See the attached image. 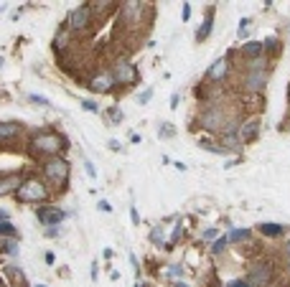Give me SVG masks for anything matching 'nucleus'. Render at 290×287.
Returning <instances> with one entry per match:
<instances>
[{
    "label": "nucleus",
    "mask_w": 290,
    "mask_h": 287,
    "mask_svg": "<svg viewBox=\"0 0 290 287\" xmlns=\"http://www.w3.org/2000/svg\"><path fill=\"white\" fill-rule=\"evenodd\" d=\"M270 280H273V275H270V267L267 264H252V270L244 277V282L250 287H267Z\"/></svg>",
    "instance_id": "7"
},
{
    "label": "nucleus",
    "mask_w": 290,
    "mask_h": 287,
    "mask_svg": "<svg viewBox=\"0 0 290 287\" xmlns=\"http://www.w3.org/2000/svg\"><path fill=\"white\" fill-rule=\"evenodd\" d=\"M33 287H46V285H33Z\"/></svg>",
    "instance_id": "42"
},
{
    "label": "nucleus",
    "mask_w": 290,
    "mask_h": 287,
    "mask_svg": "<svg viewBox=\"0 0 290 287\" xmlns=\"http://www.w3.org/2000/svg\"><path fill=\"white\" fill-rule=\"evenodd\" d=\"M0 287H5V285H3V282H0Z\"/></svg>",
    "instance_id": "45"
},
{
    "label": "nucleus",
    "mask_w": 290,
    "mask_h": 287,
    "mask_svg": "<svg viewBox=\"0 0 290 287\" xmlns=\"http://www.w3.org/2000/svg\"><path fill=\"white\" fill-rule=\"evenodd\" d=\"M20 122H0V140H10L15 135H20Z\"/></svg>",
    "instance_id": "17"
},
{
    "label": "nucleus",
    "mask_w": 290,
    "mask_h": 287,
    "mask_svg": "<svg viewBox=\"0 0 290 287\" xmlns=\"http://www.w3.org/2000/svg\"><path fill=\"white\" fill-rule=\"evenodd\" d=\"M247 28H250V20H247V18H242V20H239V31H237L239 41H244V36H247Z\"/></svg>",
    "instance_id": "27"
},
{
    "label": "nucleus",
    "mask_w": 290,
    "mask_h": 287,
    "mask_svg": "<svg viewBox=\"0 0 290 287\" xmlns=\"http://www.w3.org/2000/svg\"><path fill=\"white\" fill-rule=\"evenodd\" d=\"M107 115H110V120H112L115 125H120V122L125 120V115H122V109H120V107H112V109H110Z\"/></svg>",
    "instance_id": "26"
},
{
    "label": "nucleus",
    "mask_w": 290,
    "mask_h": 287,
    "mask_svg": "<svg viewBox=\"0 0 290 287\" xmlns=\"http://www.w3.org/2000/svg\"><path fill=\"white\" fill-rule=\"evenodd\" d=\"M112 79H115V84H135L138 81V69H135V64H130V61H117L115 67H112Z\"/></svg>",
    "instance_id": "6"
},
{
    "label": "nucleus",
    "mask_w": 290,
    "mask_h": 287,
    "mask_svg": "<svg viewBox=\"0 0 290 287\" xmlns=\"http://www.w3.org/2000/svg\"><path fill=\"white\" fill-rule=\"evenodd\" d=\"M201 127L204 130H221L226 127V115L221 107H209L204 115H201Z\"/></svg>",
    "instance_id": "8"
},
{
    "label": "nucleus",
    "mask_w": 290,
    "mask_h": 287,
    "mask_svg": "<svg viewBox=\"0 0 290 287\" xmlns=\"http://www.w3.org/2000/svg\"><path fill=\"white\" fill-rule=\"evenodd\" d=\"M226 72H229V61H226V59H217V61L206 69V79H209V81H224V79H226Z\"/></svg>",
    "instance_id": "13"
},
{
    "label": "nucleus",
    "mask_w": 290,
    "mask_h": 287,
    "mask_svg": "<svg viewBox=\"0 0 290 287\" xmlns=\"http://www.w3.org/2000/svg\"><path fill=\"white\" fill-rule=\"evenodd\" d=\"M242 54L247 59L260 61V56H262V41H247V43H242Z\"/></svg>",
    "instance_id": "16"
},
{
    "label": "nucleus",
    "mask_w": 290,
    "mask_h": 287,
    "mask_svg": "<svg viewBox=\"0 0 290 287\" xmlns=\"http://www.w3.org/2000/svg\"><path fill=\"white\" fill-rule=\"evenodd\" d=\"M0 221H8V211H3V209H0Z\"/></svg>",
    "instance_id": "39"
},
{
    "label": "nucleus",
    "mask_w": 290,
    "mask_h": 287,
    "mask_svg": "<svg viewBox=\"0 0 290 287\" xmlns=\"http://www.w3.org/2000/svg\"><path fill=\"white\" fill-rule=\"evenodd\" d=\"M201 147H204V150H209V152H217V155H226V150H224V147H219L217 143H209V140H201Z\"/></svg>",
    "instance_id": "25"
},
{
    "label": "nucleus",
    "mask_w": 290,
    "mask_h": 287,
    "mask_svg": "<svg viewBox=\"0 0 290 287\" xmlns=\"http://www.w3.org/2000/svg\"><path fill=\"white\" fill-rule=\"evenodd\" d=\"M226 247H229V239H226V234H224V236H219L217 241H214V247H212V252H214V254H221V252H224Z\"/></svg>",
    "instance_id": "24"
},
{
    "label": "nucleus",
    "mask_w": 290,
    "mask_h": 287,
    "mask_svg": "<svg viewBox=\"0 0 290 287\" xmlns=\"http://www.w3.org/2000/svg\"><path fill=\"white\" fill-rule=\"evenodd\" d=\"M92 20V5H76L67 15V28L69 31H84Z\"/></svg>",
    "instance_id": "5"
},
{
    "label": "nucleus",
    "mask_w": 290,
    "mask_h": 287,
    "mask_svg": "<svg viewBox=\"0 0 290 287\" xmlns=\"http://www.w3.org/2000/svg\"><path fill=\"white\" fill-rule=\"evenodd\" d=\"M0 236H10V239H15V236H18V231L13 229V224H10V221H0Z\"/></svg>",
    "instance_id": "23"
},
{
    "label": "nucleus",
    "mask_w": 290,
    "mask_h": 287,
    "mask_svg": "<svg viewBox=\"0 0 290 287\" xmlns=\"http://www.w3.org/2000/svg\"><path fill=\"white\" fill-rule=\"evenodd\" d=\"M280 51H283L280 38H267V41H262V54H273V56H278Z\"/></svg>",
    "instance_id": "18"
},
{
    "label": "nucleus",
    "mask_w": 290,
    "mask_h": 287,
    "mask_svg": "<svg viewBox=\"0 0 290 287\" xmlns=\"http://www.w3.org/2000/svg\"><path fill=\"white\" fill-rule=\"evenodd\" d=\"M150 99H153V86H148L145 92H140V94H138V102H140V104H148Z\"/></svg>",
    "instance_id": "28"
},
{
    "label": "nucleus",
    "mask_w": 290,
    "mask_h": 287,
    "mask_svg": "<svg viewBox=\"0 0 290 287\" xmlns=\"http://www.w3.org/2000/svg\"><path fill=\"white\" fill-rule=\"evenodd\" d=\"M23 186V178L18 173H10V175H3L0 178V196H8V193H15L18 188Z\"/></svg>",
    "instance_id": "12"
},
{
    "label": "nucleus",
    "mask_w": 290,
    "mask_h": 287,
    "mask_svg": "<svg viewBox=\"0 0 290 287\" xmlns=\"http://www.w3.org/2000/svg\"><path fill=\"white\" fill-rule=\"evenodd\" d=\"M288 275H290V262H288Z\"/></svg>",
    "instance_id": "43"
},
{
    "label": "nucleus",
    "mask_w": 290,
    "mask_h": 287,
    "mask_svg": "<svg viewBox=\"0 0 290 287\" xmlns=\"http://www.w3.org/2000/svg\"><path fill=\"white\" fill-rule=\"evenodd\" d=\"M28 99L36 102V104H49V99H46V97H38V94H28Z\"/></svg>",
    "instance_id": "30"
},
{
    "label": "nucleus",
    "mask_w": 290,
    "mask_h": 287,
    "mask_svg": "<svg viewBox=\"0 0 290 287\" xmlns=\"http://www.w3.org/2000/svg\"><path fill=\"white\" fill-rule=\"evenodd\" d=\"M150 241L158 244V247H165V239H163V226H153L150 231Z\"/></svg>",
    "instance_id": "21"
},
{
    "label": "nucleus",
    "mask_w": 290,
    "mask_h": 287,
    "mask_svg": "<svg viewBox=\"0 0 290 287\" xmlns=\"http://www.w3.org/2000/svg\"><path fill=\"white\" fill-rule=\"evenodd\" d=\"M97 206H99V211H107V214H110V211H112V206H110V204H107V201H99V204H97Z\"/></svg>",
    "instance_id": "35"
},
{
    "label": "nucleus",
    "mask_w": 290,
    "mask_h": 287,
    "mask_svg": "<svg viewBox=\"0 0 290 287\" xmlns=\"http://www.w3.org/2000/svg\"><path fill=\"white\" fill-rule=\"evenodd\" d=\"M36 216H38V221H41L44 226H49V229L59 226V224L67 218V214H64L61 209H56V206H44V209L36 211Z\"/></svg>",
    "instance_id": "9"
},
{
    "label": "nucleus",
    "mask_w": 290,
    "mask_h": 287,
    "mask_svg": "<svg viewBox=\"0 0 290 287\" xmlns=\"http://www.w3.org/2000/svg\"><path fill=\"white\" fill-rule=\"evenodd\" d=\"M226 287H250L244 280H232V282H226Z\"/></svg>",
    "instance_id": "34"
},
{
    "label": "nucleus",
    "mask_w": 290,
    "mask_h": 287,
    "mask_svg": "<svg viewBox=\"0 0 290 287\" xmlns=\"http://www.w3.org/2000/svg\"><path fill=\"white\" fill-rule=\"evenodd\" d=\"M285 252H288V259H290V239H288V247H285Z\"/></svg>",
    "instance_id": "40"
},
{
    "label": "nucleus",
    "mask_w": 290,
    "mask_h": 287,
    "mask_svg": "<svg viewBox=\"0 0 290 287\" xmlns=\"http://www.w3.org/2000/svg\"><path fill=\"white\" fill-rule=\"evenodd\" d=\"M163 275L171 277V280H178V277L183 275V267H181V264H168V267L163 270Z\"/></svg>",
    "instance_id": "22"
},
{
    "label": "nucleus",
    "mask_w": 290,
    "mask_h": 287,
    "mask_svg": "<svg viewBox=\"0 0 290 287\" xmlns=\"http://www.w3.org/2000/svg\"><path fill=\"white\" fill-rule=\"evenodd\" d=\"M44 178L46 181H51V183H56V186H67V181H69V160L67 158H49L46 163H44Z\"/></svg>",
    "instance_id": "3"
},
{
    "label": "nucleus",
    "mask_w": 290,
    "mask_h": 287,
    "mask_svg": "<svg viewBox=\"0 0 290 287\" xmlns=\"http://www.w3.org/2000/svg\"><path fill=\"white\" fill-rule=\"evenodd\" d=\"M64 147H67V140H64L59 133H51V130L38 133V135H33V140H31V150H33L36 155H46V158H56Z\"/></svg>",
    "instance_id": "1"
},
{
    "label": "nucleus",
    "mask_w": 290,
    "mask_h": 287,
    "mask_svg": "<svg viewBox=\"0 0 290 287\" xmlns=\"http://www.w3.org/2000/svg\"><path fill=\"white\" fill-rule=\"evenodd\" d=\"M46 196H49V191H46L44 181H38V178H28V181H23V186L15 191V198L23 201V204H44Z\"/></svg>",
    "instance_id": "2"
},
{
    "label": "nucleus",
    "mask_w": 290,
    "mask_h": 287,
    "mask_svg": "<svg viewBox=\"0 0 290 287\" xmlns=\"http://www.w3.org/2000/svg\"><path fill=\"white\" fill-rule=\"evenodd\" d=\"M130 216H133V224H140V216H138V209H130Z\"/></svg>",
    "instance_id": "36"
},
{
    "label": "nucleus",
    "mask_w": 290,
    "mask_h": 287,
    "mask_svg": "<svg viewBox=\"0 0 290 287\" xmlns=\"http://www.w3.org/2000/svg\"><path fill=\"white\" fill-rule=\"evenodd\" d=\"M160 138H173L176 133H173V127H160V133H158Z\"/></svg>",
    "instance_id": "32"
},
{
    "label": "nucleus",
    "mask_w": 290,
    "mask_h": 287,
    "mask_svg": "<svg viewBox=\"0 0 290 287\" xmlns=\"http://www.w3.org/2000/svg\"><path fill=\"white\" fill-rule=\"evenodd\" d=\"M84 165H87V173H89V175L94 178V175H97V170H94V165H92V163H84Z\"/></svg>",
    "instance_id": "37"
},
{
    "label": "nucleus",
    "mask_w": 290,
    "mask_h": 287,
    "mask_svg": "<svg viewBox=\"0 0 290 287\" xmlns=\"http://www.w3.org/2000/svg\"><path fill=\"white\" fill-rule=\"evenodd\" d=\"M257 135H260V120H257V117L244 120V122L237 127V138H239L242 143H252V140H257Z\"/></svg>",
    "instance_id": "11"
},
{
    "label": "nucleus",
    "mask_w": 290,
    "mask_h": 287,
    "mask_svg": "<svg viewBox=\"0 0 290 287\" xmlns=\"http://www.w3.org/2000/svg\"><path fill=\"white\" fill-rule=\"evenodd\" d=\"M226 239H229V244H232V241H247V239H250V229H232V231L226 234Z\"/></svg>",
    "instance_id": "20"
},
{
    "label": "nucleus",
    "mask_w": 290,
    "mask_h": 287,
    "mask_svg": "<svg viewBox=\"0 0 290 287\" xmlns=\"http://www.w3.org/2000/svg\"><path fill=\"white\" fill-rule=\"evenodd\" d=\"M81 107H84L87 112H97V102H92V99H84V102H81Z\"/></svg>",
    "instance_id": "29"
},
{
    "label": "nucleus",
    "mask_w": 290,
    "mask_h": 287,
    "mask_svg": "<svg viewBox=\"0 0 290 287\" xmlns=\"http://www.w3.org/2000/svg\"><path fill=\"white\" fill-rule=\"evenodd\" d=\"M212 28H214V8H209V13H206L204 23L199 26V31H196V41H199V43H204V41L212 36Z\"/></svg>",
    "instance_id": "14"
},
{
    "label": "nucleus",
    "mask_w": 290,
    "mask_h": 287,
    "mask_svg": "<svg viewBox=\"0 0 290 287\" xmlns=\"http://www.w3.org/2000/svg\"><path fill=\"white\" fill-rule=\"evenodd\" d=\"M181 18H183V20H189V18H191V5H189V3L181 8Z\"/></svg>",
    "instance_id": "31"
},
{
    "label": "nucleus",
    "mask_w": 290,
    "mask_h": 287,
    "mask_svg": "<svg viewBox=\"0 0 290 287\" xmlns=\"http://www.w3.org/2000/svg\"><path fill=\"white\" fill-rule=\"evenodd\" d=\"M171 107H173V109L178 107V94H173V97H171Z\"/></svg>",
    "instance_id": "38"
},
{
    "label": "nucleus",
    "mask_w": 290,
    "mask_h": 287,
    "mask_svg": "<svg viewBox=\"0 0 290 287\" xmlns=\"http://www.w3.org/2000/svg\"><path fill=\"white\" fill-rule=\"evenodd\" d=\"M288 99H290V86H288Z\"/></svg>",
    "instance_id": "44"
},
{
    "label": "nucleus",
    "mask_w": 290,
    "mask_h": 287,
    "mask_svg": "<svg viewBox=\"0 0 290 287\" xmlns=\"http://www.w3.org/2000/svg\"><path fill=\"white\" fill-rule=\"evenodd\" d=\"M176 287H189L186 282H176Z\"/></svg>",
    "instance_id": "41"
},
{
    "label": "nucleus",
    "mask_w": 290,
    "mask_h": 287,
    "mask_svg": "<svg viewBox=\"0 0 290 287\" xmlns=\"http://www.w3.org/2000/svg\"><path fill=\"white\" fill-rule=\"evenodd\" d=\"M89 89H92V92H99V94L112 92V89H115V79H112V74L110 72L94 74V76L89 79Z\"/></svg>",
    "instance_id": "10"
},
{
    "label": "nucleus",
    "mask_w": 290,
    "mask_h": 287,
    "mask_svg": "<svg viewBox=\"0 0 290 287\" xmlns=\"http://www.w3.org/2000/svg\"><path fill=\"white\" fill-rule=\"evenodd\" d=\"M267 81H270L267 69L262 67V61H255V67H252V69L247 72V76H244V89L252 92V94H257V92H262V89L267 86Z\"/></svg>",
    "instance_id": "4"
},
{
    "label": "nucleus",
    "mask_w": 290,
    "mask_h": 287,
    "mask_svg": "<svg viewBox=\"0 0 290 287\" xmlns=\"http://www.w3.org/2000/svg\"><path fill=\"white\" fill-rule=\"evenodd\" d=\"M3 272H5L8 277H10V282H13V285H10V287H28V280H26V275H23V272H20V270H18L15 264H10V267H5Z\"/></svg>",
    "instance_id": "15"
},
{
    "label": "nucleus",
    "mask_w": 290,
    "mask_h": 287,
    "mask_svg": "<svg viewBox=\"0 0 290 287\" xmlns=\"http://www.w3.org/2000/svg\"><path fill=\"white\" fill-rule=\"evenodd\" d=\"M260 231L265 236H280L285 231V226H280V224H260Z\"/></svg>",
    "instance_id": "19"
},
{
    "label": "nucleus",
    "mask_w": 290,
    "mask_h": 287,
    "mask_svg": "<svg viewBox=\"0 0 290 287\" xmlns=\"http://www.w3.org/2000/svg\"><path fill=\"white\" fill-rule=\"evenodd\" d=\"M204 239H206V241L217 239V229H206V231H204Z\"/></svg>",
    "instance_id": "33"
}]
</instances>
